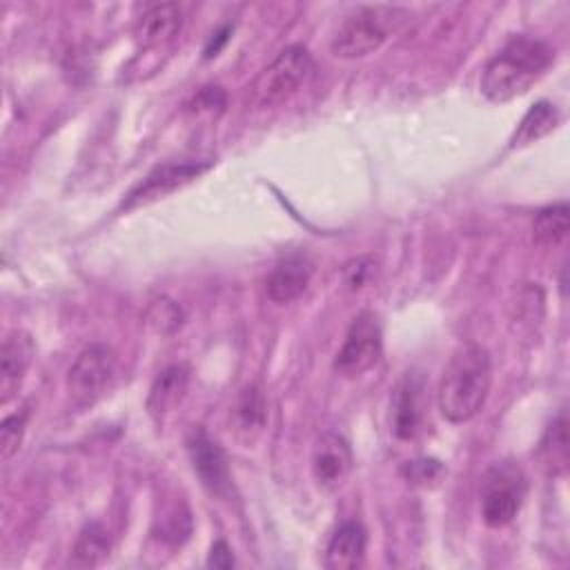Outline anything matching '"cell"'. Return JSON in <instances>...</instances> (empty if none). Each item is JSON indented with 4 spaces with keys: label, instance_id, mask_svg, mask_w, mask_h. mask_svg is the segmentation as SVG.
Listing matches in <instances>:
<instances>
[{
    "label": "cell",
    "instance_id": "25",
    "mask_svg": "<svg viewBox=\"0 0 570 570\" xmlns=\"http://www.w3.org/2000/svg\"><path fill=\"white\" fill-rule=\"evenodd\" d=\"M189 107L196 114H220L225 109V91L220 87H203Z\"/></svg>",
    "mask_w": 570,
    "mask_h": 570
},
{
    "label": "cell",
    "instance_id": "12",
    "mask_svg": "<svg viewBox=\"0 0 570 570\" xmlns=\"http://www.w3.org/2000/svg\"><path fill=\"white\" fill-rule=\"evenodd\" d=\"M390 425L396 439L412 441L423 425V383L414 374H405L392 394Z\"/></svg>",
    "mask_w": 570,
    "mask_h": 570
},
{
    "label": "cell",
    "instance_id": "22",
    "mask_svg": "<svg viewBox=\"0 0 570 570\" xmlns=\"http://www.w3.org/2000/svg\"><path fill=\"white\" fill-rule=\"evenodd\" d=\"M543 452L548 454V461H550L552 468L554 465H559V468L566 465L568 432H566V414L563 412L552 421V425H550V430L546 434V441H543Z\"/></svg>",
    "mask_w": 570,
    "mask_h": 570
},
{
    "label": "cell",
    "instance_id": "15",
    "mask_svg": "<svg viewBox=\"0 0 570 570\" xmlns=\"http://www.w3.org/2000/svg\"><path fill=\"white\" fill-rule=\"evenodd\" d=\"M312 263L303 254H289L269 272L265 289L274 303H289L298 298L309 283Z\"/></svg>",
    "mask_w": 570,
    "mask_h": 570
},
{
    "label": "cell",
    "instance_id": "2",
    "mask_svg": "<svg viewBox=\"0 0 570 570\" xmlns=\"http://www.w3.org/2000/svg\"><path fill=\"white\" fill-rule=\"evenodd\" d=\"M554 51L539 38L514 36L481 73V94L490 102H508L523 96L550 67Z\"/></svg>",
    "mask_w": 570,
    "mask_h": 570
},
{
    "label": "cell",
    "instance_id": "14",
    "mask_svg": "<svg viewBox=\"0 0 570 570\" xmlns=\"http://www.w3.org/2000/svg\"><path fill=\"white\" fill-rule=\"evenodd\" d=\"M183 27V9L176 2L149 7L136 24V42L140 49H154L169 42Z\"/></svg>",
    "mask_w": 570,
    "mask_h": 570
},
{
    "label": "cell",
    "instance_id": "26",
    "mask_svg": "<svg viewBox=\"0 0 570 570\" xmlns=\"http://www.w3.org/2000/svg\"><path fill=\"white\" fill-rule=\"evenodd\" d=\"M405 474L412 483H428L436 481L443 474V465L434 459H421V461H407Z\"/></svg>",
    "mask_w": 570,
    "mask_h": 570
},
{
    "label": "cell",
    "instance_id": "20",
    "mask_svg": "<svg viewBox=\"0 0 570 570\" xmlns=\"http://www.w3.org/2000/svg\"><path fill=\"white\" fill-rule=\"evenodd\" d=\"M570 227V209L566 203L548 205L534 214L532 220V238L541 247H554L568 236Z\"/></svg>",
    "mask_w": 570,
    "mask_h": 570
},
{
    "label": "cell",
    "instance_id": "6",
    "mask_svg": "<svg viewBox=\"0 0 570 570\" xmlns=\"http://www.w3.org/2000/svg\"><path fill=\"white\" fill-rule=\"evenodd\" d=\"M116 374V358L114 352L102 345L94 343L85 347L67 372V392L76 407H91L100 401L114 383Z\"/></svg>",
    "mask_w": 570,
    "mask_h": 570
},
{
    "label": "cell",
    "instance_id": "23",
    "mask_svg": "<svg viewBox=\"0 0 570 570\" xmlns=\"http://www.w3.org/2000/svg\"><path fill=\"white\" fill-rule=\"evenodd\" d=\"M147 318H149V323H151L158 332L169 334V332H174V330L180 327V323H183V309L178 307V303H174V301H169V298H158V301L151 303V307H149V312H147Z\"/></svg>",
    "mask_w": 570,
    "mask_h": 570
},
{
    "label": "cell",
    "instance_id": "8",
    "mask_svg": "<svg viewBox=\"0 0 570 570\" xmlns=\"http://www.w3.org/2000/svg\"><path fill=\"white\" fill-rule=\"evenodd\" d=\"M185 443L191 459V468L198 474L203 488L216 499L229 501L234 497V483L223 448L200 425H194L187 432Z\"/></svg>",
    "mask_w": 570,
    "mask_h": 570
},
{
    "label": "cell",
    "instance_id": "24",
    "mask_svg": "<svg viewBox=\"0 0 570 570\" xmlns=\"http://www.w3.org/2000/svg\"><path fill=\"white\" fill-rule=\"evenodd\" d=\"M376 276V261L372 256H358L345 263L343 278L352 289H361Z\"/></svg>",
    "mask_w": 570,
    "mask_h": 570
},
{
    "label": "cell",
    "instance_id": "7",
    "mask_svg": "<svg viewBox=\"0 0 570 570\" xmlns=\"http://www.w3.org/2000/svg\"><path fill=\"white\" fill-rule=\"evenodd\" d=\"M381 350L383 330L379 316L374 312H361L345 334V341L334 358V367L343 376H361L376 365Z\"/></svg>",
    "mask_w": 570,
    "mask_h": 570
},
{
    "label": "cell",
    "instance_id": "5",
    "mask_svg": "<svg viewBox=\"0 0 570 570\" xmlns=\"http://www.w3.org/2000/svg\"><path fill=\"white\" fill-rule=\"evenodd\" d=\"M481 519L490 528L508 525L523 505L525 499V474L512 463H494L481 479Z\"/></svg>",
    "mask_w": 570,
    "mask_h": 570
},
{
    "label": "cell",
    "instance_id": "10",
    "mask_svg": "<svg viewBox=\"0 0 570 570\" xmlns=\"http://www.w3.org/2000/svg\"><path fill=\"white\" fill-rule=\"evenodd\" d=\"M352 472V448L338 432H323L312 450V474L318 488L336 490Z\"/></svg>",
    "mask_w": 570,
    "mask_h": 570
},
{
    "label": "cell",
    "instance_id": "21",
    "mask_svg": "<svg viewBox=\"0 0 570 570\" xmlns=\"http://www.w3.org/2000/svg\"><path fill=\"white\" fill-rule=\"evenodd\" d=\"M27 419H29V407L16 410L13 414L2 419V425H0V452H2L4 461H9L18 452V448L22 443V436H24Z\"/></svg>",
    "mask_w": 570,
    "mask_h": 570
},
{
    "label": "cell",
    "instance_id": "16",
    "mask_svg": "<svg viewBox=\"0 0 570 570\" xmlns=\"http://www.w3.org/2000/svg\"><path fill=\"white\" fill-rule=\"evenodd\" d=\"M365 530L358 521L341 523L327 541L325 566L330 570H352L365 557Z\"/></svg>",
    "mask_w": 570,
    "mask_h": 570
},
{
    "label": "cell",
    "instance_id": "1",
    "mask_svg": "<svg viewBox=\"0 0 570 570\" xmlns=\"http://www.w3.org/2000/svg\"><path fill=\"white\" fill-rule=\"evenodd\" d=\"M492 385V363L485 347L468 343L454 352L439 383L436 403L450 423H465L479 414Z\"/></svg>",
    "mask_w": 570,
    "mask_h": 570
},
{
    "label": "cell",
    "instance_id": "9",
    "mask_svg": "<svg viewBox=\"0 0 570 570\" xmlns=\"http://www.w3.org/2000/svg\"><path fill=\"white\" fill-rule=\"evenodd\" d=\"M212 163H163L154 167L122 200V209H134L140 205H147L156 198H163L171 194L174 189L191 183L203 171H207Z\"/></svg>",
    "mask_w": 570,
    "mask_h": 570
},
{
    "label": "cell",
    "instance_id": "17",
    "mask_svg": "<svg viewBox=\"0 0 570 570\" xmlns=\"http://www.w3.org/2000/svg\"><path fill=\"white\" fill-rule=\"evenodd\" d=\"M265 419H267V407H265L263 394L258 392L256 385H247L238 394L232 407V423L236 434L245 441H254L261 434Z\"/></svg>",
    "mask_w": 570,
    "mask_h": 570
},
{
    "label": "cell",
    "instance_id": "27",
    "mask_svg": "<svg viewBox=\"0 0 570 570\" xmlns=\"http://www.w3.org/2000/svg\"><path fill=\"white\" fill-rule=\"evenodd\" d=\"M207 566L209 568H220V570H227L234 566V554H232V548L218 539L212 550H209V559H207Z\"/></svg>",
    "mask_w": 570,
    "mask_h": 570
},
{
    "label": "cell",
    "instance_id": "4",
    "mask_svg": "<svg viewBox=\"0 0 570 570\" xmlns=\"http://www.w3.org/2000/svg\"><path fill=\"white\" fill-rule=\"evenodd\" d=\"M401 20L403 11L396 7H363L343 20L332 38V51L338 58H363L374 53Z\"/></svg>",
    "mask_w": 570,
    "mask_h": 570
},
{
    "label": "cell",
    "instance_id": "3",
    "mask_svg": "<svg viewBox=\"0 0 570 570\" xmlns=\"http://www.w3.org/2000/svg\"><path fill=\"white\" fill-rule=\"evenodd\" d=\"M314 71L309 51L301 45L283 49L252 82L249 102L254 107H274L296 94Z\"/></svg>",
    "mask_w": 570,
    "mask_h": 570
},
{
    "label": "cell",
    "instance_id": "19",
    "mask_svg": "<svg viewBox=\"0 0 570 570\" xmlns=\"http://www.w3.org/2000/svg\"><path fill=\"white\" fill-rule=\"evenodd\" d=\"M109 532L102 523H87L71 550V566L73 568H94L109 554Z\"/></svg>",
    "mask_w": 570,
    "mask_h": 570
},
{
    "label": "cell",
    "instance_id": "13",
    "mask_svg": "<svg viewBox=\"0 0 570 570\" xmlns=\"http://www.w3.org/2000/svg\"><path fill=\"white\" fill-rule=\"evenodd\" d=\"M187 385H189V367L185 363H174L167 365L151 383L149 394H147V412L154 421H163L169 412H174L185 394H187Z\"/></svg>",
    "mask_w": 570,
    "mask_h": 570
},
{
    "label": "cell",
    "instance_id": "11",
    "mask_svg": "<svg viewBox=\"0 0 570 570\" xmlns=\"http://www.w3.org/2000/svg\"><path fill=\"white\" fill-rule=\"evenodd\" d=\"M36 345L29 332L11 330L0 347V403L7 405L20 390L31 367Z\"/></svg>",
    "mask_w": 570,
    "mask_h": 570
},
{
    "label": "cell",
    "instance_id": "28",
    "mask_svg": "<svg viewBox=\"0 0 570 570\" xmlns=\"http://www.w3.org/2000/svg\"><path fill=\"white\" fill-rule=\"evenodd\" d=\"M214 38H209V42H207V47H205V58H212V56H216L218 51H220V47L229 40V36H232V27L229 24H225V27H220L216 33H212Z\"/></svg>",
    "mask_w": 570,
    "mask_h": 570
},
{
    "label": "cell",
    "instance_id": "18",
    "mask_svg": "<svg viewBox=\"0 0 570 570\" xmlns=\"http://www.w3.org/2000/svg\"><path fill=\"white\" fill-rule=\"evenodd\" d=\"M557 125H559L557 107L552 102H548V100H539L521 118L517 131L510 138V147L514 149V147L530 145V142L548 136Z\"/></svg>",
    "mask_w": 570,
    "mask_h": 570
}]
</instances>
